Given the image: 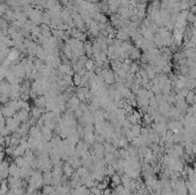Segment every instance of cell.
Segmentation results:
<instances>
[{
  "mask_svg": "<svg viewBox=\"0 0 196 195\" xmlns=\"http://www.w3.org/2000/svg\"><path fill=\"white\" fill-rule=\"evenodd\" d=\"M1 114H2V116L6 117V118H9V117H13L14 115L16 114V111L14 109L9 107L8 105H4L1 107Z\"/></svg>",
  "mask_w": 196,
  "mask_h": 195,
  "instance_id": "cell-1",
  "label": "cell"
},
{
  "mask_svg": "<svg viewBox=\"0 0 196 195\" xmlns=\"http://www.w3.org/2000/svg\"><path fill=\"white\" fill-rule=\"evenodd\" d=\"M62 171H63V175H64V176H67L68 178H70L72 173L75 172V169H74V168H72V166H71L70 164H69V163H67V162H64L63 165H62Z\"/></svg>",
  "mask_w": 196,
  "mask_h": 195,
  "instance_id": "cell-2",
  "label": "cell"
},
{
  "mask_svg": "<svg viewBox=\"0 0 196 195\" xmlns=\"http://www.w3.org/2000/svg\"><path fill=\"white\" fill-rule=\"evenodd\" d=\"M185 101L187 102L188 106L195 105V93H194V91H189L188 94L185 98Z\"/></svg>",
  "mask_w": 196,
  "mask_h": 195,
  "instance_id": "cell-3",
  "label": "cell"
},
{
  "mask_svg": "<svg viewBox=\"0 0 196 195\" xmlns=\"http://www.w3.org/2000/svg\"><path fill=\"white\" fill-rule=\"evenodd\" d=\"M14 163L16 164L17 168H24V166H29V164L27 163V161L24 160L23 156H19V157L14 158Z\"/></svg>",
  "mask_w": 196,
  "mask_h": 195,
  "instance_id": "cell-4",
  "label": "cell"
},
{
  "mask_svg": "<svg viewBox=\"0 0 196 195\" xmlns=\"http://www.w3.org/2000/svg\"><path fill=\"white\" fill-rule=\"evenodd\" d=\"M130 131L132 133L133 138H136V137H140V131H141V125L139 124H134L130 128Z\"/></svg>",
  "mask_w": 196,
  "mask_h": 195,
  "instance_id": "cell-5",
  "label": "cell"
},
{
  "mask_svg": "<svg viewBox=\"0 0 196 195\" xmlns=\"http://www.w3.org/2000/svg\"><path fill=\"white\" fill-rule=\"evenodd\" d=\"M55 187H53L52 185H44L42 187V194H45V195H48L51 194L52 192H54Z\"/></svg>",
  "mask_w": 196,
  "mask_h": 195,
  "instance_id": "cell-6",
  "label": "cell"
},
{
  "mask_svg": "<svg viewBox=\"0 0 196 195\" xmlns=\"http://www.w3.org/2000/svg\"><path fill=\"white\" fill-rule=\"evenodd\" d=\"M80 82H82V76L78 75L77 72H76V74H74V76H72V84H74V85H76V86H79Z\"/></svg>",
  "mask_w": 196,
  "mask_h": 195,
  "instance_id": "cell-7",
  "label": "cell"
},
{
  "mask_svg": "<svg viewBox=\"0 0 196 195\" xmlns=\"http://www.w3.org/2000/svg\"><path fill=\"white\" fill-rule=\"evenodd\" d=\"M88 189H90V193H92V194H94V195H102V191H101V189H99L96 186H93V187L88 188Z\"/></svg>",
  "mask_w": 196,
  "mask_h": 195,
  "instance_id": "cell-8",
  "label": "cell"
},
{
  "mask_svg": "<svg viewBox=\"0 0 196 195\" xmlns=\"http://www.w3.org/2000/svg\"><path fill=\"white\" fill-rule=\"evenodd\" d=\"M110 194H111V188L109 186L102 191V195H110Z\"/></svg>",
  "mask_w": 196,
  "mask_h": 195,
  "instance_id": "cell-9",
  "label": "cell"
}]
</instances>
